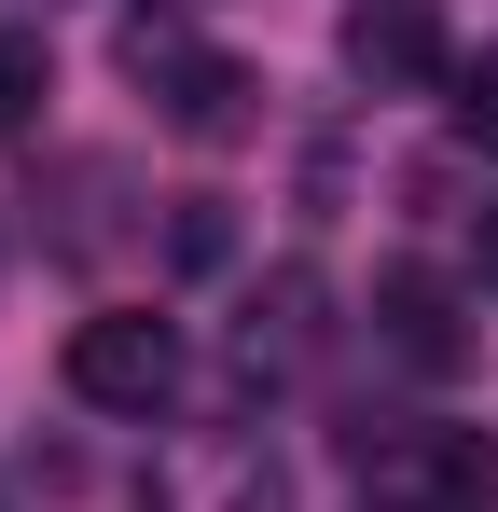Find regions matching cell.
I'll use <instances>...</instances> for the list:
<instances>
[{
  "label": "cell",
  "mask_w": 498,
  "mask_h": 512,
  "mask_svg": "<svg viewBox=\"0 0 498 512\" xmlns=\"http://www.w3.org/2000/svg\"><path fill=\"white\" fill-rule=\"evenodd\" d=\"M360 471H374V512H498V443L471 416L360 429Z\"/></svg>",
  "instance_id": "1"
},
{
  "label": "cell",
  "mask_w": 498,
  "mask_h": 512,
  "mask_svg": "<svg viewBox=\"0 0 498 512\" xmlns=\"http://www.w3.org/2000/svg\"><path fill=\"white\" fill-rule=\"evenodd\" d=\"M180 374H194V346H180V319H153V305H97L70 333V402L83 416H139L153 429L166 402H180Z\"/></svg>",
  "instance_id": "2"
},
{
  "label": "cell",
  "mask_w": 498,
  "mask_h": 512,
  "mask_svg": "<svg viewBox=\"0 0 498 512\" xmlns=\"http://www.w3.org/2000/svg\"><path fill=\"white\" fill-rule=\"evenodd\" d=\"M139 512H291V457L263 429H180L139 471Z\"/></svg>",
  "instance_id": "3"
},
{
  "label": "cell",
  "mask_w": 498,
  "mask_h": 512,
  "mask_svg": "<svg viewBox=\"0 0 498 512\" xmlns=\"http://www.w3.org/2000/svg\"><path fill=\"white\" fill-rule=\"evenodd\" d=\"M125 70L166 97L180 139H236V125H249V70H236V56H208L180 14H125Z\"/></svg>",
  "instance_id": "4"
},
{
  "label": "cell",
  "mask_w": 498,
  "mask_h": 512,
  "mask_svg": "<svg viewBox=\"0 0 498 512\" xmlns=\"http://www.w3.org/2000/svg\"><path fill=\"white\" fill-rule=\"evenodd\" d=\"M374 346H388L402 374H457V360H471L457 277H429V263H388V277H374Z\"/></svg>",
  "instance_id": "5"
},
{
  "label": "cell",
  "mask_w": 498,
  "mask_h": 512,
  "mask_svg": "<svg viewBox=\"0 0 498 512\" xmlns=\"http://www.w3.org/2000/svg\"><path fill=\"white\" fill-rule=\"evenodd\" d=\"M346 70L374 97H415V84H443V28H429V0H346Z\"/></svg>",
  "instance_id": "6"
},
{
  "label": "cell",
  "mask_w": 498,
  "mask_h": 512,
  "mask_svg": "<svg viewBox=\"0 0 498 512\" xmlns=\"http://www.w3.org/2000/svg\"><path fill=\"white\" fill-rule=\"evenodd\" d=\"M305 360H319V277H305V263H277V277L249 291L236 374H249V388H277V374H305Z\"/></svg>",
  "instance_id": "7"
},
{
  "label": "cell",
  "mask_w": 498,
  "mask_h": 512,
  "mask_svg": "<svg viewBox=\"0 0 498 512\" xmlns=\"http://www.w3.org/2000/svg\"><path fill=\"white\" fill-rule=\"evenodd\" d=\"M42 97H56V56H42V28H0V139H14Z\"/></svg>",
  "instance_id": "8"
},
{
  "label": "cell",
  "mask_w": 498,
  "mask_h": 512,
  "mask_svg": "<svg viewBox=\"0 0 498 512\" xmlns=\"http://www.w3.org/2000/svg\"><path fill=\"white\" fill-rule=\"evenodd\" d=\"M457 125H471V139H498V56H485V70H457Z\"/></svg>",
  "instance_id": "9"
},
{
  "label": "cell",
  "mask_w": 498,
  "mask_h": 512,
  "mask_svg": "<svg viewBox=\"0 0 498 512\" xmlns=\"http://www.w3.org/2000/svg\"><path fill=\"white\" fill-rule=\"evenodd\" d=\"M471 263H485V291H498V194H485V222H471Z\"/></svg>",
  "instance_id": "10"
}]
</instances>
